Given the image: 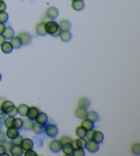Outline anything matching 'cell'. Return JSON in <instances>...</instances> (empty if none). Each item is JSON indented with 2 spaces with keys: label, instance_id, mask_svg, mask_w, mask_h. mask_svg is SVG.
<instances>
[{
  "label": "cell",
  "instance_id": "cell-27",
  "mask_svg": "<svg viewBox=\"0 0 140 156\" xmlns=\"http://www.w3.org/2000/svg\"><path fill=\"white\" fill-rule=\"evenodd\" d=\"M17 110H18V114H20L21 116H26V112H27V110H28V105H26L25 104H21V105H18Z\"/></svg>",
  "mask_w": 140,
  "mask_h": 156
},
{
  "label": "cell",
  "instance_id": "cell-23",
  "mask_svg": "<svg viewBox=\"0 0 140 156\" xmlns=\"http://www.w3.org/2000/svg\"><path fill=\"white\" fill-rule=\"evenodd\" d=\"M36 33L40 36H45L47 33H46V29H45V22H41L38 25H36Z\"/></svg>",
  "mask_w": 140,
  "mask_h": 156
},
{
  "label": "cell",
  "instance_id": "cell-6",
  "mask_svg": "<svg viewBox=\"0 0 140 156\" xmlns=\"http://www.w3.org/2000/svg\"><path fill=\"white\" fill-rule=\"evenodd\" d=\"M5 135L7 136V138L10 140H13L15 139L17 136L19 135V132H18V129L15 128L14 126H11L6 128V132H5Z\"/></svg>",
  "mask_w": 140,
  "mask_h": 156
},
{
  "label": "cell",
  "instance_id": "cell-40",
  "mask_svg": "<svg viewBox=\"0 0 140 156\" xmlns=\"http://www.w3.org/2000/svg\"><path fill=\"white\" fill-rule=\"evenodd\" d=\"M17 114H18V110H17V107L15 106L13 107V108L9 111L8 113H7V115L11 116V117H13V118H14Z\"/></svg>",
  "mask_w": 140,
  "mask_h": 156
},
{
  "label": "cell",
  "instance_id": "cell-35",
  "mask_svg": "<svg viewBox=\"0 0 140 156\" xmlns=\"http://www.w3.org/2000/svg\"><path fill=\"white\" fill-rule=\"evenodd\" d=\"M9 18V15L7 12H0V23H5L7 22Z\"/></svg>",
  "mask_w": 140,
  "mask_h": 156
},
{
  "label": "cell",
  "instance_id": "cell-26",
  "mask_svg": "<svg viewBox=\"0 0 140 156\" xmlns=\"http://www.w3.org/2000/svg\"><path fill=\"white\" fill-rule=\"evenodd\" d=\"M86 118L90 119L91 121H93V122H96V121H98L99 120V115L97 114V112H96L95 111H88Z\"/></svg>",
  "mask_w": 140,
  "mask_h": 156
},
{
  "label": "cell",
  "instance_id": "cell-41",
  "mask_svg": "<svg viewBox=\"0 0 140 156\" xmlns=\"http://www.w3.org/2000/svg\"><path fill=\"white\" fill-rule=\"evenodd\" d=\"M93 133H94V130H93V129H91V130H89V131H86V135H85V137L87 138V140H92Z\"/></svg>",
  "mask_w": 140,
  "mask_h": 156
},
{
  "label": "cell",
  "instance_id": "cell-34",
  "mask_svg": "<svg viewBox=\"0 0 140 156\" xmlns=\"http://www.w3.org/2000/svg\"><path fill=\"white\" fill-rule=\"evenodd\" d=\"M5 118V121H4V124H5V125L6 126V128H8V127H11V126H12V122H13V117H11V116H8V117H5L4 118Z\"/></svg>",
  "mask_w": 140,
  "mask_h": 156
},
{
  "label": "cell",
  "instance_id": "cell-16",
  "mask_svg": "<svg viewBox=\"0 0 140 156\" xmlns=\"http://www.w3.org/2000/svg\"><path fill=\"white\" fill-rule=\"evenodd\" d=\"M87 113H88V111L86 108H83V107H78L76 110H75V116L79 118H85L87 117Z\"/></svg>",
  "mask_w": 140,
  "mask_h": 156
},
{
  "label": "cell",
  "instance_id": "cell-22",
  "mask_svg": "<svg viewBox=\"0 0 140 156\" xmlns=\"http://www.w3.org/2000/svg\"><path fill=\"white\" fill-rule=\"evenodd\" d=\"M12 49H13V48H12L11 44L10 43V41H5L1 45V50L5 54H10V53H11Z\"/></svg>",
  "mask_w": 140,
  "mask_h": 156
},
{
  "label": "cell",
  "instance_id": "cell-28",
  "mask_svg": "<svg viewBox=\"0 0 140 156\" xmlns=\"http://www.w3.org/2000/svg\"><path fill=\"white\" fill-rule=\"evenodd\" d=\"M79 106L88 109L89 107L90 106V101L88 98H83L79 100Z\"/></svg>",
  "mask_w": 140,
  "mask_h": 156
},
{
  "label": "cell",
  "instance_id": "cell-24",
  "mask_svg": "<svg viewBox=\"0 0 140 156\" xmlns=\"http://www.w3.org/2000/svg\"><path fill=\"white\" fill-rule=\"evenodd\" d=\"M59 37L60 38L61 41H63V42H68V41H70L72 40V34L68 31L61 32Z\"/></svg>",
  "mask_w": 140,
  "mask_h": 156
},
{
  "label": "cell",
  "instance_id": "cell-25",
  "mask_svg": "<svg viewBox=\"0 0 140 156\" xmlns=\"http://www.w3.org/2000/svg\"><path fill=\"white\" fill-rule=\"evenodd\" d=\"M3 36H4L5 39H7V40L11 39V38L14 36V31H13V29H12L11 26L5 27V31H4V33H3Z\"/></svg>",
  "mask_w": 140,
  "mask_h": 156
},
{
  "label": "cell",
  "instance_id": "cell-21",
  "mask_svg": "<svg viewBox=\"0 0 140 156\" xmlns=\"http://www.w3.org/2000/svg\"><path fill=\"white\" fill-rule=\"evenodd\" d=\"M11 41H10V43L11 44V46H12V48H14V49H18V48H21V46H22V42L20 41V39H19V37L18 36H17V37H12L11 39H10Z\"/></svg>",
  "mask_w": 140,
  "mask_h": 156
},
{
  "label": "cell",
  "instance_id": "cell-13",
  "mask_svg": "<svg viewBox=\"0 0 140 156\" xmlns=\"http://www.w3.org/2000/svg\"><path fill=\"white\" fill-rule=\"evenodd\" d=\"M81 126L83 127L86 131H89V130H91L94 128V122L91 121L90 119L85 118H83V121L81 123Z\"/></svg>",
  "mask_w": 140,
  "mask_h": 156
},
{
  "label": "cell",
  "instance_id": "cell-11",
  "mask_svg": "<svg viewBox=\"0 0 140 156\" xmlns=\"http://www.w3.org/2000/svg\"><path fill=\"white\" fill-rule=\"evenodd\" d=\"M20 41L22 42V45H28L32 41V36L31 34L27 33H21L18 35Z\"/></svg>",
  "mask_w": 140,
  "mask_h": 156
},
{
  "label": "cell",
  "instance_id": "cell-9",
  "mask_svg": "<svg viewBox=\"0 0 140 156\" xmlns=\"http://www.w3.org/2000/svg\"><path fill=\"white\" fill-rule=\"evenodd\" d=\"M20 147L23 149V151H26L29 149H33V142L31 139H22L21 143H20Z\"/></svg>",
  "mask_w": 140,
  "mask_h": 156
},
{
  "label": "cell",
  "instance_id": "cell-5",
  "mask_svg": "<svg viewBox=\"0 0 140 156\" xmlns=\"http://www.w3.org/2000/svg\"><path fill=\"white\" fill-rule=\"evenodd\" d=\"M85 148L90 152V153H96L99 150V144L95 142L94 140H88Z\"/></svg>",
  "mask_w": 140,
  "mask_h": 156
},
{
  "label": "cell",
  "instance_id": "cell-46",
  "mask_svg": "<svg viewBox=\"0 0 140 156\" xmlns=\"http://www.w3.org/2000/svg\"><path fill=\"white\" fill-rule=\"evenodd\" d=\"M5 41V38L3 36V34H0V46Z\"/></svg>",
  "mask_w": 140,
  "mask_h": 156
},
{
  "label": "cell",
  "instance_id": "cell-45",
  "mask_svg": "<svg viewBox=\"0 0 140 156\" xmlns=\"http://www.w3.org/2000/svg\"><path fill=\"white\" fill-rule=\"evenodd\" d=\"M5 23H0V34H3L5 29Z\"/></svg>",
  "mask_w": 140,
  "mask_h": 156
},
{
  "label": "cell",
  "instance_id": "cell-33",
  "mask_svg": "<svg viewBox=\"0 0 140 156\" xmlns=\"http://www.w3.org/2000/svg\"><path fill=\"white\" fill-rule=\"evenodd\" d=\"M132 152L135 155H139L140 154V144L139 143H135L132 147Z\"/></svg>",
  "mask_w": 140,
  "mask_h": 156
},
{
  "label": "cell",
  "instance_id": "cell-4",
  "mask_svg": "<svg viewBox=\"0 0 140 156\" xmlns=\"http://www.w3.org/2000/svg\"><path fill=\"white\" fill-rule=\"evenodd\" d=\"M39 109L35 106H31L28 107V110H27V112H26V117L27 118L29 119H32V120H35L36 117L39 114Z\"/></svg>",
  "mask_w": 140,
  "mask_h": 156
},
{
  "label": "cell",
  "instance_id": "cell-20",
  "mask_svg": "<svg viewBox=\"0 0 140 156\" xmlns=\"http://www.w3.org/2000/svg\"><path fill=\"white\" fill-rule=\"evenodd\" d=\"M71 5L75 11H81L84 8V2L83 0H73Z\"/></svg>",
  "mask_w": 140,
  "mask_h": 156
},
{
  "label": "cell",
  "instance_id": "cell-51",
  "mask_svg": "<svg viewBox=\"0 0 140 156\" xmlns=\"http://www.w3.org/2000/svg\"><path fill=\"white\" fill-rule=\"evenodd\" d=\"M72 1H73V0H72Z\"/></svg>",
  "mask_w": 140,
  "mask_h": 156
},
{
  "label": "cell",
  "instance_id": "cell-44",
  "mask_svg": "<svg viewBox=\"0 0 140 156\" xmlns=\"http://www.w3.org/2000/svg\"><path fill=\"white\" fill-rule=\"evenodd\" d=\"M6 9V4L2 0L0 1V12H4Z\"/></svg>",
  "mask_w": 140,
  "mask_h": 156
},
{
  "label": "cell",
  "instance_id": "cell-43",
  "mask_svg": "<svg viewBox=\"0 0 140 156\" xmlns=\"http://www.w3.org/2000/svg\"><path fill=\"white\" fill-rule=\"evenodd\" d=\"M5 140H6V135H5V133L0 130V143H3Z\"/></svg>",
  "mask_w": 140,
  "mask_h": 156
},
{
  "label": "cell",
  "instance_id": "cell-32",
  "mask_svg": "<svg viewBox=\"0 0 140 156\" xmlns=\"http://www.w3.org/2000/svg\"><path fill=\"white\" fill-rule=\"evenodd\" d=\"M73 156H84L85 155V152L83 148H74L73 153H72Z\"/></svg>",
  "mask_w": 140,
  "mask_h": 156
},
{
  "label": "cell",
  "instance_id": "cell-15",
  "mask_svg": "<svg viewBox=\"0 0 140 156\" xmlns=\"http://www.w3.org/2000/svg\"><path fill=\"white\" fill-rule=\"evenodd\" d=\"M103 139H104V136L103 134V132L100 131H94V133H93V137H92V140H94L95 142L96 143H102L103 141Z\"/></svg>",
  "mask_w": 140,
  "mask_h": 156
},
{
  "label": "cell",
  "instance_id": "cell-8",
  "mask_svg": "<svg viewBox=\"0 0 140 156\" xmlns=\"http://www.w3.org/2000/svg\"><path fill=\"white\" fill-rule=\"evenodd\" d=\"M49 149L54 154L59 153L61 150V144H60V140H52L49 143Z\"/></svg>",
  "mask_w": 140,
  "mask_h": 156
},
{
  "label": "cell",
  "instance_id": "cell-2",
  "mask_svg": "<svg viewBox=\"0 0 140 156\" xmlns=\"http://www.w3.org/2000/svg\"><path fill=\"white\" fill-rule=\"evenodd\" d=\"M44 131L46 132V134L50 138L56 137L58 135V132H59L58 127L54 124H46L44 125Z\"/></svg>",
  "mask_w": 140,
  "mask_h": 156
},
{
  "label": "cell",
  "instance_id": "cell-17",
  "mask_svg": "<svg viewBox=\"0 0 140 156\" xmlns=\"http://www.w3.org/2000/svg\"><path fill=\"white\" fill-rule=\"evenodd\" d=\"M87 142H88V140H86L84 137H79L77 140H74V145H75V148H83V149L85 148Z\"/></svg>",
  "mask_w": 140,
  "mask_h": 156
},
{
  "label": "cell",
  "instance_id": "cell-7",
  "mask_svg": "<svg viewBox=\"0 0 140 156\" xmlns=\"http://www.w3.org/2000/svg\"><path fill=\"white\" fill-rule=\"evenodd\" d=\"M35 121H36V123L40 124L41 125H45L47 123V121H48V117H47V115L45 112L39 111V114L36 117Z\"/></svg>",
  "mask_w": 140,
  "mask_h": 156
},
{
  "label": "cell",
  "instance_id": "cell-38",
  "mask_svg": "<svg viewBox=\"0 0 140 156\" xmlns=\"http://www.w3.org/2000/svg\"><path fill=\"white\" fill-rule=\"evenodd\" d=\"M3 144V146L5 148V149H6V151H10L11 150V147L13 146L12 145V143H11V141H5V142H3L2 143Z\"/></svg>",
  "mask_w": 140,
  "mask_h": 156
},
{
  "label": "cell",
  "instance_id": "cell-42",
  "mask_svg": "<svg viewBox=\"0 0 140 156\" xmlns=\"http://www.w3.org/2000/svg\"><path fill=\"white\" fill-rule=\"evenodd\" d=\"M3 155H8V154H7L5 148L3 146V144H0V156Z\"/></svg>",
  "mask_w": 140,
  "mask_h": 156
},
{
  "label": "cell",
  "instance_id": "cell-31",
  "mask_svg": "<svg viewBox=\"0 0 140 156\" xmlns=\"http://www.w3.org/2000/svg\"><path fill=\"white\" fill-rule=\"evenodd\" d=\"M33 130L35 133L40 134V133H41L42 131H43V130H44V125H41V124H40L35 122L34 124H33Z\"/></svg>",
  "mask_w": 140,
  "mask_h": 156
},
{
  "label": "cell",
  "instance_id": "cell-30",
  "mask_svg": "<svg viewBox=\"0 0 140 156\" xmlns=\"http://www.w3.org/2000/svg\"><path fill=\"white\" fill-rule=\"evenodd\" d=\"M86 130L82 127L81 125L80 126H77L76 128H75V134L78 136V137H85V135H86Z\"/></svg>",
  "mask_w": 140,
  "mask_h": 156
},
{
  "label": "cell",
  "instance_id": "cell-47",
  "mask_svg": "<svg viewBox=\"0 0 140 156\" xmlns=\"http://www.w3.org/2000/svg\"><path fill=\"white\" fill-rule=\"evenodd\" d=\"M5 117V113L1 110V108H0V119H3Z\"/></svg>",
  "mask_w": 140,
  "mask_h": 156
},
{
  "label": "cell",
  "instance_id": "cell-48",
  "mask_svg": "<svg viewBox=\"0 0 140 156\" xmlns=\"http://www.w3.org/2000/svg\"><path fill=\"white\" fill-rule=\"evenodd\" d=\"M1 127H2V122H1V120H0V129H1Z\"/></svg>",
  "mask_w": 140,
  "mask_h": 156
},
{
  "label": "cell",
  "instance_id": "cell-37",
  "mask_svg": "<svg viewBox=\"0 0 140 156\" xmlns=\"http://www.w3.org/2000/svg\"><path fill=\"white\" fill-rule=\"evenodd\" d=\"M22 139H23V138H22L20 135L17 136L15 139L11 140V143H12V145H19V146H20V143H21V140H22Z\"/></svg>",
  "mask_w": 140,
  "mask_h": 156
},
{
  "label": "cell",
  "instance_id": "cell-49",
  "mask_svg": "<svg viewBox=\"0 0 140 156\" xmlns=\"http://www.w3.org/2000/svg\"><path fill=\"white\" fill-rule=\"evenodd\" d=\"M1 80H2V75L0 74V81H1Z\"/></svg>",
  "mask_w": 140,
  "mask_h": 156
},
{
  "label": "cell",
  "instance_id": "cell-1",
  "mask_svg": "<svg viewBox=\"0 0 140 156\" xmlns=\"http://www.w3.org/2000/svg\"><path fill=\"white\" fill-rule=\"evenodd\" d=\"M45 29L46 33L53 37H59L61 33L58 23L54 20H49L45 22Z\"/></svg>",
  "mask_w": 140,
  "mask_h": 156
},
{
  "label": "cell",
  "instance_id": "cell-10",
  "mask_svg": "<svg viewBox=\"0 0 140 156\" xmlns=\"http://www.w3.org/2000/svg\"><path fill=\"white\" fill-rule=\"evenodd\" d=\"M74 148V145L72 143H65L61 145V150L63 151L65 155H72Z\"/></svg>",
  "mask_w": 140,
  "mask_h": 156
},
{
  "label": "cell",
  "instance_id": "cell-36",
  "mask_svg": "<svg viewBox=\"0 0 140 156\" xmlns=\"http://www.w3.org/2000/svg\"><path fill=\"white\" fill-rule=\"evenodd\" d=\"M59 140H60V142L61 145H63L65 143H72V144H74V140H72V139H70L69 137H67V136L61 137Z\"/></svg>",
  "mask_w": 140,
  "mask_h": 156
},
{
  "label": "cell",
  "instance_id": "cell-19",
  "mask_svg": "<svg viewBox=\"0 0 140 156\" xmlns=\"http://www.w3.org/2000/svg\"><path fill=\"white\" fill-rule=\"evenodd\" d=\"M33 124L34 122L32 119H23V124H22V128L25 130V131H30V130H33Z\"/></svg>",
  "mask_w": 140,
  "mask_h": 156
},
{
  "label": "cell",
  "instance_id": "cell-39",
  "mask_svg": "<svg viewBox=\"0 0 140 156\" xmlns=\"http://www.w3.org/2000/svg\"><path fill=\"white\" fill-rule=\"evenodd\" d=\"M24 155L25 156H36L37 155V154H36V152H34L33 149H29V150H26L25 151V153H24Z\"/></svg>",
  "mask_w": 140,
  "mask_h": 156
},
{
  "label": "cell",
  "instance_id": "cell-3",
  "mask_svg": "<svg viewBox=\"0 0 140 156\" xmlns=\"http://www.w3.org/2000/svg\"><path fill=\"white\" fill-rule=\"evenodd\" d=\"M14 106H15L14 104H13L11 101H9V100H5V101H3L2 104L0 105L1 110H2L5 114H7L9 111H10Z\"/></svg>",
  "mask_w": 140,
  "mask_h": 156
},
{
  "label": "cell",
  "instance_id": "cell-12",
  "mask_svg": "<svg viewBox=\"0 0 140 156\" xmlns=\"http://www.w3.org/2000/svg\"><path fill=\"white\" fill-rule=\"evenodd\" d=\"M46 14H47V18H49L51 19H54V18H56L58 17V15H59V11H58L57 8L52 6V7H49V8L47 10Z\"/></svg>",
  "mask_w": 140,
  "mask_h": 156
},
{
  "label": "cell",
  "instance_id": "cell-29",
  "mask_svg": "<svg viewBox=\"0 0 140 156\" xmlns=\"http://www.w3.org/2000/svg\"><path fill=\"white\" fill-rule=\"evenodd\" d=\"M22 124H23V119H21L20 118H13L12 126H14L17 129L22 128Z\"/></svg>",
  "mask_w": 140,
  "mask_h": 156
},
{
  "label": "cell",
  "instance_id": "cell-50",
  "mask_svg": "<svg viewBox=\"0 0 140 156\" xmlns=\"http://www.w3.org/2000/svg\"><path fill=\"white\" fill-rule=\"evenodd\" d=\"M0 1H2V0H0Z\"/></svg>",
  "mask_w": 140,
  "mask_h": 156
},
{
  "label": "cell",
  "instance_id": "cell-18",
  "mask_svg": "<svg viewBox=\"0 0 140 156\" xmlns=\"http://www.w3.org/2000/svg\"><path fill=\"white\" fill-rule=\"evenodd\" d=\"M58 25H59V27H60L61 32L69 31L71 28V23L68 20H61Z\"/></svg>",
  "mask_w": 140,
  "mask_h": 156
},
{
  "label": "cell",
  "instance_id": "cell-14",
  "mask_svg": "<svg viewBox=\"0 0 140 156\" xmlns=\"http://www.w3.org/2000/svg\"><path fill=\"white\" fill-rule=\"evenodd\" d=\"M10 153L12 156H20L23 154V149L19 145H13L10 150Z\"/></svg>",
  "mask_w": 140,
  "mask_h": 156
}]
</instances>
